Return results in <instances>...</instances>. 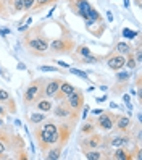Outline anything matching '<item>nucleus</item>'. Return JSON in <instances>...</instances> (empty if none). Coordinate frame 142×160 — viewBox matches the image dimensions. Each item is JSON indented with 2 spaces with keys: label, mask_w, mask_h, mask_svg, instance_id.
I'll return each instance as SVG.
<instances>
[{
  "label": "nucleus",
  "mask_w": 142,
  "mask_h": 160,
  "mask_svg": "<svg viewBox=\"0 0 142 160\" xmlns=\"http://www.w3.org/2000/svg\"><path fill=\"white\" fill-rule=\"evenodd\" d=\"M94 131H95V121H94V120H87L86 123H84V125L81 126L79 133H81L82 136H87V134L94 133Z\"/></svg>",
  "instance_id": "24"
},
{
  "label": "nucleus",
  "mask_w": 142,
  "mask_h": 160,
  "mask_svg": "<svg viewBox=\"0 0 142 160\" xmlns=\"http://www.w3.org/2000/svg\"><path fill=\"white\" fill-rule=\"evenodd\" d=\"M105 141H107V146H110V147H125L128 142H129V136H128V133H120L118 131V134H113L111 138H105Z\"/></svg>",
  "instance_id": "11"
},
{
  "label": "nucleus",
  "mask_w": 142,
  "mask_h": 160,
  "mask_svg": "<svg viewBox=\"0 0 142 160\" xmlns=\"http://www.w3.org/2000/svg\"><path fill=\"white\" fill-rule=\"evenodd\" d=\"M0 74H2V76H3V70H2V68H0Z\"/></svg>",
  "instance_id": "41"
},
{
  "label": "nucleus",
  "mask_w": 142,
  "mask_h": 160,
  "mask_svg": "<svg viewBox=\"0 0 142 160\" xmlns=\"http://www.w3.org/2000/svg\"><path fill=\"white\" fill-rule=\"evenodd\" d=\"M68 7L76 16H81L82 20H86L87 12L91 10L92 5L87 2V0H68Z\"/></svg>",
  "instance_id": "7"
},
{
  "label": "nucleus",
  "mask_w": 142,
  "mask_h": 160,
  "mask_svg": "<svg viewBox=\"0 0 142 160\" xmlns=\"http://www.w3.org/2000/svg\"><path fill=\"white\" fill-rule=\"evenodd\" d=\"M39 71H44V73H61L63 70L56 68V67H39Z\"/></svg>",
  "instance_id": "31"
},
{
  "label": "nucleus",
  "mask_w": 142,
  "mask_h": 160,
  "mask_svg": "<svg viewBox=\"0 0 142 160\" xmlns=\"http://www.w3.org/2000/svg\"><path fill=\"white\" fill-rule=\"evenodd\" d=\"M10 99H12L10 92H8L7 89H0V102H2V103H7Z\"/></svg>",
  "instance_id": "29"
},
{
  "label": "nucleus",
  "mask_w": 142,
  "mask_h": 160,
  "mask_svg": "<svg viewBox=\"0 0 142 160\" xmlns=\"http://www.w3.org/2000/svg\"><path fill=\"white\" fill-rule=\"evenodd\" d=\"M74 89H76V88H74L71 82H68V81H61V82H60L58 94L55 96V99H56V100H65V97H68Z\"/></svg>",
  "instance_id": "13"
},
{
  "label": "nucleus",
  "mask_w": 142,
  "mask_h": 160,
  "mask_svg": "<svg viewBox=\"0 0 142 160\" xmlns=\"http://www.w3.org/2000/svg\"><path fill=\"white\" fill-rule=\"evenodd\" d=\"M3 152H5V144L2 142V141H0V157H2Z\"/></svg>",
  "instance_id": "36"
},
{
  "label": "nucleus",
  "mask_w": 142,
  "mask_h": 160,
  "mask_svg": "<svg viewBox=\"0 0 142 160\" xmlns=\"http://www.w3.org/2000/svg\"><path fill=\"white\" fill-rule=\"evenodd\" d=\"M108 158H113V160H129V158H132V154H129L125 147H115V150L111 152V155H108Z\"/></svg>",
  "instance_id": "16"
},
{
  "label": "nucleus",
  "mask_w": 142,
  "mask_h": 160,
  "mask_svg": "<svg viewBox=\"0 0 142 160\" xmlns=\"http://www.w3.org/2000/svg\"><path fill=\"white\" fill-rule=\"evenodd\" d=\"M103 110H100V108H97V110H92V115H99V113H102Z\"/></svg>",
  "instance_id": "37"
},
{
  "label": "nucleus",
  "mask_w": 142,
  "mask_h": 160,
  "mask_svg": "<svg viewBox=\"0 0 142 160\" xmlns=\"http://www.w3.org/2000/svg\"><path fill=\"white\" fill-rule=\"evenodd\" d=\"M134 3H136L137 7H140V0H134Z\"/></svg>",
  "instance_id": "40"
},
{
  "label": "nucleus",
  "mask_w": 142,
  "mask_h": 160,
  "mask_svg": "<svg viewBox=\"0 0 142 160\" xmlns=\"http://www.w3.org/2000/svg\"><path fill=\"white\" fill-rule=\"evenodd\" d=\"M76 47L74 41L71 37H66V36H61V37H56L52 42H49V49L52 53H56V55H68L73 52V49Z\"/></svg>",
  "instance_id": "3"
},
{
  "label": "nucleus",
  "mask_w": 142,
  "mask_h": 160,
  "mask_svg": "<svg viewBox=\"0 0 142 160\" xmlns=\"http://www.w3.org/2000/svg\"><path fill=\"white\" fill-rule=\"evenodd\" d=\"M56 2H58V0H36L34 5H32V8H31V12H34V13L42 12L44 8H47L49 5H53V3H56Z\"/></svg>",
  "instance_id": "20"
},
{
  "label": "nucleus",
  "mask_w": 142,
  "mask_h": 160,
  "mask_svg": "<svg viewBox=\"0 0 142 160\" xmlns=\"http://www.w3.org/2000/svg\"><path fill=\"white\" fill-rule=\"evenodd\" d=\"M100 146H103V136L97 134L95 131L91 134H87L84 139H81V142H79V147L82 150H87V149H99Z\"/></svg>",
  "instance_id": "8"
},
{
  "label": "nucleus",
  "mask_w": 142,
  "mask_h": 160,
  "mask_svg": "<svg viewBox=\"0 0 142 160\" xmlns=\"http://www.w3.org/2000/svg\"><path fill=\"white\" fill-rule=\"evenodd\" d=\"M102 58L100 57H97V55H87V57H76L74 55V62L76 63H82V65H95V63H99Z\"/></svg>",
  "instance_id": "19"
},
{
  "label": "nucleus",
  "mask_w": 142,
  "mask_h": 160,
  "mask_svg": "<svg viewBox=\"0 0 142 160\" xmlns=\"http://www.w3.org/2000/svg\"><path fill=\"white\" fill-rule=\"evenodd\" d=\"M34 105H36L37 110H39V112H44V113H49V112L53 108V103H52V100H50L49 97H41V99H37V100L34 102Z\"/></svg>",
  "instance_id": "14"
},
{
  "label": "nucleus",
  "mask_w": 142,
  "mask_h": 160,
  "mask_svg": "<svg viewBox=\"0 0 142 160\" xmlns=\"http://www.w3.org/2000/svg\"><path fill=\"white\" fill-rule=\"evenodd\" d=\"M70 71H71L73 74H76V76H79V78H82L84 81H89V76H87V73H84V71H81V70H78V68H70Z\"/></svg>",
  "instance_id": "30"
},
{
  "label": "nucleus",
  "mask_w": 142,
  "mask_h": 160,
  "mask_svg": "<svg viewBox=\"0 0 142 160\" xmlns=\"http://www.w3.org/2000/svg\"><path fill=\"white\" fill-rule=\"evenodd\" d=\"M36 0H23V12H31Z\"/></svg>",
  "instance_id": "32"
},
{
  "label": "nucleus",
  "mask_w": 142,
  "mask_h": 160,
  "mask_svg": "<svg viewBox=\"0 0 142 160\" xmlns=\"http://www.w3.org/2000/svg\"><path fill=\"white\" fill-rule=\"evenodd\" d=\"M129 79H131V71H123V70L116 71V86H115V91L118 88L126 86V84L129 82Z\"/></svg>",
  "instance_id": "18"
},
{
  "label": "nucleus",
  "mask_w": 142,
  "mask_h": 160,
  "mask_svg": "<svg viewBox=\"0 0 142 160\" xmlns=\"http://www.w3.org/2000/svg\"><path fill=\"white\" fill-rule=\"evenodd\" d=\"M105 63H107V67L111 71H120V70L125 68V65H126V55L111 53V55H108V57H107Z\"/></svg>",
  "instance_id": "9"
},
{
  "label": "nucleus",
  "mask_w": 142,
  "mask_h": 160,
  "mask_svg": "<svg viewBox=\"0 0 142 160\" xmlns=\"http://www.w3.org/2000/svg\"><path fill=\"white\" fill-rule=\"evenodd\" d=\"M125 67H128L131 71H132V70H136V68L139 67L137 62H136V58H134V53H132V52L126 55V65H125Z\"/></svg>",
  "instance_id": "27"
},
{
  "label": "nucleus",
  "mask_w": 142,
  "mask_h": 160,
  "mask_svg": "<svg viewBox=\"0 0 142 160\" xmlns=\"http://www.w3.org/2000/svg\"><path fill=\"white\" fill-rule=\"evenodd\" d=\"M123 100H125L126 102V105L132 110V103H131V99H129V96H128V94H125V96H123Z\"/></svg>",
  "instance_id": "34"
},
{
  "label": "nucleus",
  "mask_w": 142,
  "mask_h": 160,
  "mask_svg": "<svg viewBox=\"0 0 142 160\" xmlns=\"http://www.w3.org/2000/svg\"><path fill=\"white\" fill-rule=\"evenodd\" d=\"M74 49H76V50H74V52H76V53H74L76 57H87V55H92V50L89 49L87 45H76Z\"/></svg>",
  "instance_id": "26"
},
{
  "label": "nucleus",
  "mask_w": 142,
  "mask_h": 160,
  "mask_svg": "<svg viewBox=\"0 0 142 160\" xmlns=\"http://www.w3.org/2000/svg\"><path fill=\"white\" fill-rule=\"evenodd\" d=\"M0 126H2V120H0Z\"/></svg>",
  "instance_id": "42"
},
{
  "label": "nucleus",
  "mask_w": 142,
  "mask_h": 160,
  "mask_svg": "<svg viewBox=\"0 0 142 160\" xmlns=\"http://www.w3.org/2000/svg\"><path fill=\"white\" fill-rule=\"evenodd\" d=\"M23 12V0H13L12 3V13H21Z\"/></svg>",
  "instance_id": "28"
},
{
  "label": "nucleus",
  "mask_w": 142,
  "mask_h": 160,
  "mask_svg": "<svg viewBox=\"0 0 142 160\" xmlns=\"http://www.w3.org/2000/svg\"><path fill=\"white\" fill-rule=\"evenodd\" d=\"M115 53H120V55H128V53H131V52H134V49H132V45L131 44H128V42H118L116 45H115Z\"/></svg>",
  "instance_id": "21"
},
{
  "label": "nucleus",
  "mask_w": 142,
  "mask_h": 160,
  "mask_svg": "<svg viewBox=\"0 0 142 160\" xmlns=\"http://www.w3.org/2000/svg\"><path fill=\"white\" fill-rule=\"evenodd\" d=\"M47 120V115L44 113V112H34V113H31L29 115V123L31 125H41L42 121H45Z\"/></svg>",
  "instance_id": "23"
},
{
  "label": "nucleus",
  "mask_w": 142,
  "mask_h": 160,
  "mask_svg": "<svg viewBox=\"0 0 142 160\" xmlns=\"http://www.w3.org/2000/svg\"><path fill=\"white\" fill-rule=\"evenodd\" d=\"M86 20H91V21H97V23H102L103 21V18H102V15L95 10L94 7H91V10L87 12V18Z\"/></svg>",
  "instance_id": "25"
},
{
  "label": "nucleus",
  "mask_w": 142,
  "mask_h": 160,
  "mask_svg": "<svg viewBox=\"0 0 142 160\" xmlns=\"http://www.w3.org/2000/svg\"><path fill=\"white\" fill-rule=\"evenodd\" d=\"M34 138L37 141V146H39L41 152H45L47 149L55 146V144H63L61 142L60 125H56L53 120H45V121H42L41 125H36Z\"/></svg>",
  "instance_id": "1"
},
{
  "label": "nucleus",
  "mask_w": 142,
  "mask_h": 160,
  "mask_svg": "<svg viewBox=\"0 0 142 160\" xmlns=\"http://www.w3.org/2000/svg\"><path fill=\"white\" fill-rule=\"evenodd\" d=\"M53 115H55L56 118H68V117H71L73 113H71V110L66 107L65 102H60L58 105L53 108Z\"/></svg>",
  "instance_id": "17"
},
{
  "label": "nucleus",
  "mask_w": 142,
  "mask_h": 160,
  "mask_svg": "<svg viewBox=\"0 0 142 160\" xmlns=\"http://www.w3.org/2000/svg\"><path fill=\"white\" fill-rule=\"evenodd\" d=\"M56 63H58V65H61L63 68H68V63H63V62H56Z\"/></svg>",
  "instance_id": "38"
},
{
  "label": "nucleus",
  "mask_w": 142,
  "mask_h": 160,
  "mask_svg": "<svg viewBox=\"0 0 142 160\" xmlns=\"http://www.w3.org/2000/svg\"><path fill=\"white\" fill-rule=\"evenodd\" d=\"M84 157H86L87 160H102L105 158V155H103V152H100V150L97 149H87V150H82Z\"/></svg>",
  "instance_id": "22"
},
{
  "label": "nucleus",
  "mask_w": 142,
  "mask_h": 160,
  "mask_svg": "<svg viewBox=\"0 0 142 160\" xmlns=\"http://www.w3.org/2000/svg\"><path fill=\"white\" fill-rule=\"evenodd\" d=\"M65 103H66V107H68L71 110V113L76 117L79 115V112L82 110L84 107V91L79 88H76L68 97H65Z\"/></svg>",
  "instance_id": "5"
},
{
  "label": "nucleus",
  "mask_w": 142,
  "mask_h": 160,
  "mask_svg": "<svg viewBox=\"0 0 142 160\" xmlns=\"http://www.w3.org/2000/svg\"><path fill=\"white\" fill-rule=\"evenodd\" d=\"M61 150H63V144H55L52 147H49L45 150V158L47 160H58L61 157Z\"/></svg>",
  "instance_id": "15"
},
{
  "label": "nucleus",
  "mask_w": 142,
  "mask_h": 160,
  "mask_svg": "<svg viewBox=\"0 0 142 160\" xmlns=\"http://www.w3.org/2000/svg\"><path fill=\"white\" fill-rule=\"evenodd\" d=\"M60 79H50L44 82V89H42V97H49V99H55V96L58 94L60 89Z\"/></svg>",
  "instance_id": "10"
},
{
  "label": "nucleus",
  "mask_w": 142,
  "mask_h": 160,
  "mask_svg": "<svg viewBox=\"0 0 142 160\" xmlns=\"http://www.w3.org/2000/svg\"><path fill=\"white\" fill-rule=\"evenodd\" d=\"M23 41H24L26 49H29V52L34 53V55H45L47 50H49V39H47L45 36L36 34L34 29L26 32Z\"/></svg>",
  "instance_id": "2"
},
{
  "label": "nucleus",
  "mask_w": 142,
  "mask_h": 160,
  "mask_svg": "<svg viewBox=\"0 0 142 160\" xmlns=\"http://www.w3.org/2000/svg\"><path fill=\"white\" fill-rule=\"evenodd\" d=\"M8 113V108H7V103L0 102V117H5Z\"/></svg>",
  "instance_id": "33"
},
{
  "label": "nucleus",
  "mask_w": 142,
  "mask_h": 160,
  "mask_svg": "<svg viewBox=\"0 0 142 160\" xmlns=\"http://www.w3.org/2000/svg\"><path fill=\"white\" fill-rule=\"evenodd\" d=\"M115 126L120 133H128L132 126V120L128 117V115H116V120H115Z\"/></svg>",
  "instance_id": "12"
},
{
  "label": "nucleus",
  "mask_w": 142,
  "mask_h": 160,
  "mask_svg": "<svg viewBox=\"0 0 142 160\" xmlns=\"http://www.w3.org/2000/svg\"><path fill=\"white\" fill-rule=\"evenodd\" d=\"M115 120H116V115L115 113L103 110L102 113H99V117L95 120V126L107 133V131H111L113 128H115Z\"/></svg>",
  "instance_id": "6"
},
{
  "label": "nucleus",
  "mask_w": 142,
  "mask_h": 160,
  "mask_svg": "<svg viewBox=\"0 0 142 160\" xmlns=\"http://www.w3.org/2000/svg\"><path fill=\"white\" fill-rule=\"evenodd\" d=\"M105 99H107V96H105V97H99V99H97V102H103Z\"/></svg>",
  "instance_id": "39"
},
{
  "label": "nucleus",
  "mask_w": 142,
  "mask_h": 160,
  "mask_svg": "<svg viewBox=\"0 0 142 160\" xmlns=\"http://www.w3.org/2000/svg\"><path fill=\"white\" fill-rule=\"evenodd\" d=\"M44 82H45L44 79H36V81H32L29 86L26 88V91H24V94H23V100H24V105H26V107L32 105L37 99L42 97Z\"/></svg>",
  "instance_id": "4"
},
{
  "label": "nucleus",
  "mask_w": 142,
  "mask_h": 160,
  "mask_svg": "<svg viewBox=\"0 0 142 160\" xmlns=\"http://www.w3.org/2000/svg\"><path fill=\"white\" fill-rule=\"evenodd\" d=\"M87 115H89V107H87V105H84V107H82V120H86Z\"/></svg>",
  "instance_id": "35"
}]
</instances>
